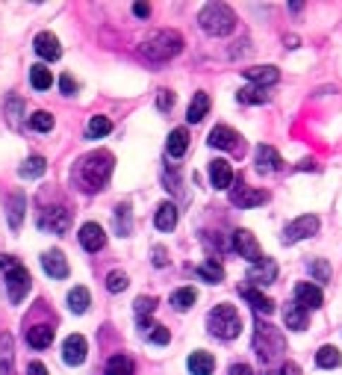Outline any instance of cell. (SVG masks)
<instances>
[{
	"label": "cell",
	"mask_w": 342,
	"mask_h": 375,
	"mask_svg": "<svg viewBox=\"0 0 342 375\" xmlns=\"http://www.w3.org/2000/svg\"><path fill=\"white\" fill-rule=\"evenodd\" d=\"M239 296L245 299L257 314H263V316H271V314H274V302L266 296V292H259L257 287H242V290H239Z\"/></svg>",
	"instance_id": "d6986e66"
},
{
	"label": "cell",
	"mask_w": 342,
	"mask_h": 375,
	"mask_svg": "<svg viewBox=\"0 0 342 375\" xmlns=\"http://www.w3.org/2000/svg\"><path fill=\"white\" fill-rule=\"evenodd\" d=\"M44 172H47V160H44V157H27L24 166L18 169L21 177H39V174H44Z\"/></svg>",
	"instance_id": "e575fe53"
},
{
	"label": "cell",
	"mask_w": 342,
	"mask_h": 375,
	"mask_svg": "<svg viewBox=\"0 0 342 375\" xmlns=\"http://www.w3.org/2000/svg\"><path fill=\"white\" fill-rule=\"evenodd\" d=\"M209 145H213V148H221V151H236L239 148V133L227 124H216L213 130H209Z\"/></svg>",
	"instance_id": "5bb4252c"
},
{
	"label": "cell",
	"mask_w": 342,
	"mask_h": 375,
	"mask_svg": "<svg viewBox=\"0 0 342 375\" xmlns=\"http://www.w3.org/2000/svg\"><path fill=\"white\" fill-rule=\"evenodd\" d=\"M59 89H62V95H74V92H77V83L71 80V74H65V77L59 80Z\"/></svg>",
	"instance_id": "bcb514c9"
},
{
	"label": "cell",
	"mask_w": 342,
	"mask_h": 375,
	"mask_svg": "<svg viewBox=\"0 0 342 375\" xmlns=\"http://www.w3.org/2000/svg\"><path fill=\"white\" fill-rule=\"evenodd\" d=\"M278 375H301V367H298V364H292V361H286V364L281 367Z\"/></svg>",
	"instance_id": "c3c4849f"
},
{
	"label": "cell",
	"mask_w": 342,
	"mask_h": 375,
	"mask_svg": "<svg viewBox=\"0 0 342 375\" xmlns=\"http://www.w3.org/2000/svg\"><path fill=\"white\" fill-rule=\"evenodd\" d=\"M21 213H24V195H12V204H9V222H12V227L21 225Z\"/></svg>",
	"instance_id": "ab89813d"
},
{
	"label": "cell",
	"mask_w": 342,
	"mask_h": 375,
	"mask_svg": "<svg viewBox=\"0 0 342 375\" xmlns=\"http://www.w3.org/2000/svg\"><path fill=\"white\" fill-rule=\"evenodd\" d=\"M89 304H92V296H89L86 287H74V290L68 292V307H71L74 314H86Z\"/></svg>",
	"instance_id": "4dcf8cb0"
},
{
	"label": "cell",
	"mask_w": 342,
	"mask_h": 375,
	"mask_svg": "<svg viewBox=\"0 0 342 375\" xmlns=\"http://www.w3.org/2000/svg\"><path fill=\"white\" fill-rule=\"evenodd\" d=\"M42 269L51 275V278H56V281H62V278H68V260H65V254L62 251H44L42 254Z\"/></svg>",
	"instance_id": "9a60e30c"
},
{
	"label": "cell",
	"mask_w": 342,
	"mask_h": 375,
	"mask_svg": "<svg viewBox=\"0 0 342 375\" xmlns=\"http://www.w3.org/2000/svg\"><path fill=\"white\" fill-rule=\"evenodd\" d=\"M310 275L316 281H331V266L324 263V260H313L310 263Z\"/></svg>",
	"instance_id": "ee69618b"
},
{
	"label": "cell",
	"mask_w": 342,
	"mask_h": 375,
	"mask_svg": "<svg viewBox=\"0 0 342 375\" xmlns=\"http://www.w3.org/2000/svg\"><path fill=\"white\" fill-rule=\"evenodd\" d=\"M148 340H151V343H157V346H166L169 340H171V334H169L166 325H154V328L148 331Z\"/></svg>",
	"instance_id": "b9f144b4"
},
{
	"label": "cell",
	"mask_w": 342,
	"mask_h": 375,
	"mask_svg": "<svg viewBox=\"0 0 342 375\" xmlns=\"http://www.w3.org/2000/svg\"><path fill=\"white\" fill-rule=\"evenodd\" d=\"M166 263H169V257H166V249H162V246H157V249H154V266H159V269H162Z\"/></svg>",
	"instance_id": "7dc6e473"
},
{
	"label": "cell",
	"mask_w": 342,
	"mask_h": 375,
	"mask_svg": "<svg viewBox=\"0 0 342 375\" xmlns=\"http://www.w3.org/2000/svg\"><path fill=\"white\" fill-rule=\"evenodd\" d=\"M245 80L251 86H259V89H266L271 83H278L281 80V71L274 69V65H254V69H245Z\"/></svg>",
	"instance_id": "e0dca14e"
},
{
	"label": "cell",
	"mask_w": 342,
	"mask_h": 375,
	"mask_svg": "<svg viewBox=\"0 0 342 375\" xmlns=\"http://www.w3.org/2000/svg\"><path fill=\"white\" fill-rule=\"evenodd\" d=\"M209 181H213L216 189H231L233 184V169L227 160H213L209 162Z\"/></svg>",
	"instance_id": "ffe728a7"
},
{
	"label": "cell",
	"mask_w": 342,
	"mask_h": 375,
	"mask_svg": "<svg viewBox=\"0 0 342 375\" xmlns=\"http://www.w3.org/2000/svg\"><path fill=\"white\" fill-rule=\"evenodd\" d=\"M207 328H209V334L219 337V340H236L239 331H242V316H239V311H236L233 304H219V307L209 311Z\"/></svg>",
	"instance_id": "277c9868"
},
{
	"label": "cell",
	"mask_w": 342,
	"mask_h": 375,
	"mask_svg": "<svg viewBox=\"0 0 342 375\" xmlns=\"http://www.w3.org/2000/svg\"><path fill=\"white\" fill-rule=\"evenodd\" d=\"M32 47H36V54L44 59V62H56L62 56V47H59V39L54 36V32H39L36 42H32Z\"/></svg>",
	"instance_id": "ac0fdd59"
},
{
	"label": "cell",
	"mask_w": 342,
	"mask_h": 375,
	"mask_svg": "<svg viewBox=\"0 0 342 375\" xmlns=\"http://www.w3.org/2000/svg\"><path fill=\"white\" fill-rule=\"evenodd\" d=\"M254 352L259 355V361H278V357L286 352V340L283 334L274 328L269 322H257V331H254Z\"/></svg>",
	"instance_id": "5b68a950"
},
{
	"label": "cell",
	"mask_w": 342,
	"mask_h": 375,
	"mask_svg": "<svg viewBox=\"0 0 342 375\" xmlns=\"http://www.w3.org/2000/svg\"><path fill=\"white\" fill-rule=\"evenodd\" d=\"M77 237H80V246H83L86 251H101L106 246V234L97 222H86L83 227H80Z\"/></svg>",
	"instance_id": "7c38bea8"
},
{
	"label": "cell",
	"mask_w": 342,
	"mask_h": 375,
	"mask_svg": "<svg viewBox=\"0 0 342 375\" xmlns=\"http://www.w3.org/2000/svg\"><path fill=\"white\" fill-rule=\"evenodd\" d=\"M112 130V121L106 119V116H92V121H89V139H101V136H106Z\"/></svg>",
	"instance_id": "74e56055"
},
{
	"label": "cell",
	"mask_w": 342,
	"mask_h": 375,
	"mask_svg": "<svg viewBox=\"0 0 342 375\" xmlns=\"http://www.w3.org/2000/svg\"><path fill=\"white\" fill-rule=\"evenodd\" d=\"M112 154L109 151H94L89 157L80 160V166H77V181L80 186H83L86 192H97V189H104L106 181H109V174H112Z\"/></svg>",
	"instance_id": "6da1fadb"
},
{
	"label": "cell",
	"mask_w": 342,
	"mask_h": 375,
	"mask_svg": "<svg viewBox=\"0 0 342 375\" xmlns=\"http://www.w3.org/2000/svg\"><path fill=\"white\" fill-rule=\"evenodd\" d=\"M319 231V216H298L295 222H289L286 227H283V242L286 246H292V242H301V239H307V237H313Z\"/></svg>",
	"instance_id": "52a82bcc"
},
{
	"label": "cell",
	"mask_w": 342,
	"mask_h": 375,
	"mask_svg": "<svg viewBox=\"0 0 342 375\" xmlns=\"http://www.w3.org/2000/svg\"><path fill=\"white\" fill-rule=\"evenodd\" d=\"M133 311H136V319H139V328H142V331H151V328H154L151 314L157 311V299H154V296H139Z\"/></svg>",
	"instance_id": "7402d4cb"
},
{
	"label": "cell",
	"mask_w": 342,
	"mask_h": 375,
	"mask_svg": "<svg viewBox=\"0 0 342 375\" xmlns=\"http://www.w3.org/2000/svg\"><path fill=\"white\" fill-rule=\"evenodd\" d=\"M195 299H198V292H195L192 287L174 290V292H171V307H174V311H189V307L195 304Z\"/></svg>",
	"instance_id": "836d02e7"
},
{
	"label": "cell",
	"mask_w": 342,
	"mask_h": 375,
	"mask_svg": "<svg viewBox=\"0 0 342 375\" xmlns=\"http://www.w3.org/2000/svg\"><path fill=\"white\" fill-rule=\"evenodd\" d=\"M154 225L159 227V231H174V225H177V207H174L171 201H162V204L157 207Z\"/></svg>",
	"instance_id": "d4e9b609"
},
{
	"label": "cell",
	"mask_w": 342,
	"mask_h": 375,
	"mask_svg": "<svg viewBox=\"0 0 342 375\" xmlns=\"http://www.w3.org/2000/svg\"><path fill=\"white\" fill-rule=\"evenodd\" d=\"M216 369V357L209 352H192L189 355V372L192 375H213Z\"/></svg>",
	"instance_id": "603a6c76"
},
{
	"label": "cell",
	"mask_w": 342,
	"mask_h": 375,
	"mask_svg": "<svg viewBox=\"0 0 342 375\" xmlns=\"http://www.w3.org/2000/svg\"><path fill=\"white\" fill-rule=\"evenodd\" d=\"M257 169L259 172H281L283 169V157L271 148V145H259L257 148Z\"/></svg>",
	"instance_id": "44dd1931"
},
{
	"label": "cell",
	"mask_w": 342,
	"mask_h": 375,
	"mask_svg": "<svg viewBox=\"0 0 342 375\" xmlns=\"http://www.w3.org/2000/svg\"><path fill=\"white\" fill-rule=\"evenodd\" d=\"M27 375H47V369H44V364L36 361V364H30V367H27Z\"/></svg>",
	"instance_id": "816d5d0a"
},
{
	"label": "cell",
	"mask_w": 342,
	"mask_h": 375,
	"mask_svg": "<svg viewBox=\"0 0 342 375\" xmlns=\"http://www.w3.org/2000/svg\"><path fill=\"white\" fill-rule=\"evenodd\" d=\"M0 375H15V369H12V337L9 334L0 340Z\"/></svg>",
	"instance_id": "8d00e7d4"
},
{
	"label": "cell",
	"mask_w": 342,
	"mask_h": 375,
	"mask_svg": "<svg viewBox=\"0 0 342 375\" xmlns=\"http://www.w3.org/2000/svg\"><path fill=\"white\" fill-rule=\"evenodd\" d=\"M198 24L209 36H231L236 27V15L227 4H207L198 15Z\"/></svg>",
	"instance_id": "3957f363"
},
{
	"label": "cell",
	"mask_w": 342,
	"mask_h": 375,
	"mask_svg": "<svg viewBox=\"0 0 342 375\" xmlns=\"http://www.w3.org/2000/svg\"><path fill=\"white\" fill-rule=\"evenodd\" d=\"M116 222H118V231L127 237L130 234V207L127 204H118L116 207Z\"/></svg>",
	"instance_id": "7bdbcfd3"
},
{
	"label": "cell",
	"mask_w": 342,
	"mask_h": 375,
	"mask_svg": "<svg viewBox=\"0 0 342 375\" xmlns=\"http://www.w3.org/2000/svg\"><path fill=\"white\" fill-rule=\"evenodd\" d=\"M27 343L32 349H47L54 343V328L51 325H32V328H27Z\"/></svg>",
	"instance_id": "cb8c5ba5"
},
{
	"label": "cell",
	"mask_w": 342,
	"mask_h": 375,
	"mask_svg": "<svg viewBox=\"0 0 342 375\" xmlns=\"http://www.w3.org/2000/svg\"><path fill=\"white\" fill-rule=\"evenodd\" d=\"M283 322H286V328H292V331H304L307 328V311L298 302H292V304H286V311H283Z\"/></svg>",
	"instance_id": "4316f807"
},
{
	"label": "cell",
	"mask_w": 342,
	"mask_h": 375,
	"mask_svg": "<svg viewBox=\"0 0 342 375\" xmlns=\"http://www.w3.org/2000/svg\"><path fill=\"white\" fill-rule=\"evenodd\" d=\"M30 127H32V130H51V127H54V116H51L47 109H36V112L30 116Z\"/></svg>",
	"instance_id": "f35d334b"
},
{
	"label": "cell",
	"mask_w": 342,
	"mask_h": 375,
	"mask_svg": "<svg viewBox=\"0 0 342 375\" xmlns=\"http://www.w3.org/2000/svg\"><path fill=\"white\" fill-rule=\"evenodd\" d=\"M316 364H319L322 369H334V367L342 364V355H339L336 346H322V349L316 352Z\"/></svg>",
	"instance_id": "1f68e13d"
},
{
	"label": "cell",
	"mask_w": 342,
	"mask_h": 375,
	"mask_svg": "<svg viewBox=\"0 0 342 375\" xmlns=\"http://www.w3.org/2000/svg\"><path fill=\"white\" fill-rule=\"evenodd\" d=\"M239 104H266L269 101V92L266 89H259V86H245V89H239Z\"/></svg>",
	"instance_id": "d590c367"
},
{
	"label": "cell",
	"mask_w": 342,
	"mask_h": 375,
	"mask_svg": "<svg viewBox=\"0 0 342 375\" xmlns=\"http://www.w3.org/2000/svg\"><path fill=\"white\" fill-rule=\"evenodd\" d=\"M68 225H71V213L65 207L44 210V213L39 216V227H42V231H47V227H51L54 234H65V231H68Z\"/></svg>",
	"instance_id": "30bf717a"
},
{
	"label": "cell",
	"mask_w": 342,
	"mask_h": 375,
	"mask_svg": "<svg viewBox=\"0 0 342 375\" xmlns=\"http://www.w3.org/2000/svg\"><path fill=\"white\" fill-rule=\"evenodd\" d=\"M136 372V364L130 361L127 355H112L109 364H106V375H133Z\"/></svg>",
	"instance_id": "f546056e"
},
{
	"label": "cell",
	"mask_w": 342,
	"mask_h": 375,
	"mask_svg": "<svg viewBox=\"0 0 342 375\" xmlns=\"http://www.w3.org/2000/svg\"><path fill=\"white\" fill-rule=\"evenodd\" d=\"M233 249L239 251V257H245L248 263H259L263 260V249H259V242L251 231H245V227H239V231H233Z\"/></svg>",
	"instance_id": "ba28073f"
},
{
	"label": "cell",
	"mask_w": 342,
	"mask_h": 375,
	"mask_svg": "<svg viewBox=\"0 0 342 375\" xmlns=\"http://www.w3.org/2000/svg\"><path fill=\"white\" fill-rule=\"evenodd\" d=\"M183 51V36L177 30H157L142 42V56L151 62H169Z\"/></svg>",
	"instance_id": "7a4b0ae2"
},
{
	"label": "cell",
	"mask_w": 342,
	"mask_h": 375,
	"mask_svg": "<svg viewBox=\"0 0 342 375\" xmlns=\"http://www.w3.org/2000/svg\"><path fill=\"white\" fill-rule=\"evenodd\" d=\"M0 269H6V292H9V299L18 304L30 292V281H32L27 266H21L12 254H0Z\"/></svg>",
	"instance_id": "8992f818"
},
{
	"label": "cell",
	"mask_w": 342,
	"mask_h": 375,
	"mask_svg": "<svg viewBox=\"0 0 342 375\" xmlns=\"http://www.w3.org/2000/svg\"><path fill=\"white\" fill-rule=\"evenodd\" d=\"M207 112H209V95H207V92H198V95L192 97V104H189L186 121H189V124H198V121H204Z\"/></svg>",
	"instance_id": "484cf974"
},
{
	"label": "cell",
	"mask_w": 342,
	"mask_h": 375,
	"mask_svg": "<svg viewBox=\"0 0 342 375\" xmlns=\"http://www.w3.org/2000/svg\"><path fill=\"white\" fill-rule=\"evenodd\" d=\"M295 302L304 307V311H319V307L324 304V296H322V290L310 281H304L295 287Z\"/></svg>",
	"instance_id": "2e32d148"
},
{
	"label": "cell",
	"mask_w": 342,
	"mask_h": 375,
	"mask_svg": "<svg viewBox=\"0 0 342 375\" xmlns=\"http://www.w3.org/2000/svg\"><path fill=\"white\" fill-rule=\"evenodd\" d=\"M157 107L166 112V109H171L174 107V92H169V89H159V97H157Z\"/></svg>",
	"instance_id": "f6af8a7d"
},
{
	"label": "cell",
	"mask_w": 342,
	"mask_h": 375,
	"mask_svg": "<svg viewBox=\"0 0 342 375\" xmlns=\"http://www.w3.org/2000/svg\"><path fill=\"white\" fill-rule=\"evenodd\" d=\"M195 272H198V278L207 281V284H221V278H224V269H221L219 260H204Z\"/></svg>",
	"instance_id": "83f0119b"
},
{
	"label": "cell",
	"mask_w": 342,
	"mask_h": 375,
	"mask_svg": "<svg viewBox=\"0 0 342 375\" xmlns=\"http://www.w3.org/2000/svg\"><path fill=\"white\" fill-rule=\"evenodd\" d=\"M127 275L124 272H109V278H106V290L109 292H121V290H127Z\"/></svg>",
	"instance_id": "60d3db41"
},
{
	"label": "cell",
	"mask_w": 342,
	"mask_h": 375,
	"mask_svg": "<svg viewBox=\"0 0 342 375\" xmlns=\"http://www.w3.org/2000/svg\"><path fill=\"white\" fill-rule=\"evenodd\" d=\"M86 337H80V334H71L68 340L62 343V361L68 364V367H80L86 361Z\"/></svg>",
	"instance_id": "4fadbf2b"
},
{
	"label": "cell",
	"mask_w": 342,
	"mask_h": 375,
	"mask_svg": "<svg viewBox=\"0 0 342 375\" xmlns=\"http://www.w3.org/2000/svg\"><path fill=\"white\" fill-rule=\"evenodd\" d=\"M189 148V133H186V127H177L169 133V154L171 157H183Z\"/></svg>",
	"instance_id": "f1b7e54d"
},
{
	"label": "cell",
	"mask_w": 342,
	"mask_h": 375,
	"mask_svg": "<svg viewBox=\"0 0 342 375\" xmlns=\"http://www.w3.org/2000/svg\"><path fill=\"white\" fill-rule=\"evenodd\" d=\"M274 278H278V263L269 260V257H263L259 263H254L248 269V281L254 287H269V284H274Z\"/></svg>",
	"instance_id": "8fae6325"
},
{
	"label": "cell",
	"mask_w": 342,
	"mask_h": 375,
	"mask_svg": "<svg viewBox=\"0 0 342 375\" xmlns=\"http://www.w3.org/2000/svg\"><path fill=\"white\" fill-rule=\"evenodd\" d=\"M133 15H136V18H148V15H151V6H148V4H133Z\"/></svg>",
	"instance_id": "681fc988"
},
{
	"label": "cell",
	"mask_w": 342,
	"mask_h": 375,
	"mask_svg": "<svg viewBox=\"0 0 342 375\" xmlns=\"http://www.w3.org/2000/svg\"><path fill=\"white\" fill-rule=\"evenodd\" d=\"M266 201H269V192H263V189H251L245 184L231 186V204L233 207L251 210V207H259V204H266Z\"/></svg>",
	"instance_id": "9c48e42d"
},
{
	"label": "cell",
	"mask_w": 342,
	"mask_h": 375,
	"mask_svg": "<svg viewBox=\"0 0 342 375\" xmlns=\"http://www.w3.org/2000/svg\"><path fill=\"white\" fill-rule=\"evenodd\" d=\"M231 375H254V369L248 364H233L231 367Z\"/></svg>",
	"instance_id": "f907efd6"
},
{
	"label": "cell",
	"mask_w": 342,
	"mask_h": 375,
	"mask_svg": "<svg viewBox=\"0 0 342 375\" xmlns=\"http://www.w3.org/2000/svg\"><path fill=\"white\" fill-rule=\"evenodd\" d=\"M30 83H32V89H39V92L51 89V83H54L51 69H44V65H32V69H30Z\"/></svg>",
	"instance_id": "d6a6232c"
}]
</instances>
